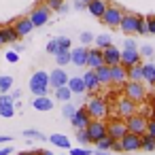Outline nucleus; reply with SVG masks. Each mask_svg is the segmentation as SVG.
I'll return each instance as SVG.
<instances>
[{
	"instance_id": "56",
	"label": "nucleus",
	"mask_w": 155,
	"mask_h": 155,
	"mask_svg": "<svg viewBox=\"0 0 155 155\" xmlns=\"http://www.w3.org/2000/svg\"><path fill=\"white\" fill-rule=\"evenodd\" d=\"M41 155H53L51 151H41Z\"/></svg>"
},
{
	"instance_id": "40",
	"label": "nucleus",
	"mask_w": 155,
	"mask_h": 155,
	"mask_svg": "<svg viewBox=\"0 0 155 155\" xmlns=\"http://www.w3.org/2000/svg\"><path fill=\"white\" fill-rule=\"evenodd\" d=\"M60 49H70V38L58 36V51H60Z\"/></svg>"
},
{
	"instance_id": "50",
	"label": "nucleus",
	"mask_w": 155,
	"mask_h": 155,
	"mask_svg": "<svg viewBox=\"0 0 155 155\" xmlns=\"http://www.w3.org/2000/svg\"><path fill=\"white\" fill-rule=\"evenodd\" d=\"M123 49H136L134 38H125V41H123Z\"/></svg>"
},
{
	"instance_id": "6",
	"label": "nucleus",
	"mask_w": 155,
	"mask_h": 155,
	"mask_svg": "<svg viewBox=\"0 0 155 155\" xmlns=\"http://www.w3.org/2000/svg\"><path fill=\"white\" fill-rule=\"evenodd\" d=\"M125 125H127V132H132V134H138V136L147 134V117L144 115H138V113L130 115L125 119Z\"/></svg>"
},
{
	"instance_id": "36",
	"label": "nucleus",
	"mask_w": 155,
	"mask_h": 155,
	"mask_svg": "<svg viewBox=\"0 0 155 155\" xmlns=\"http://www.w3.org/2000/svg\"><path fill=\"white\" fill-rule=\"evenodd\" d=\"M136 34H149V28H147V17H140L136 19Z\"/></svg>"
},
{
	"instance_id": "2",
	"label": "nucleus",
	"mask_w": 155,
	"mask_h": 155,
	"mask_svg": "<svg viewBox=\"0 0 155 155\" xmlns=\"http://www.w3.org/2000/svg\"><path fill=\"white\" fill-rule=\"evenodd\" d=\"M87 136H89V142H98V140H102L104 136H108V127H106V121L104 119H91L89 123H87Z\"/></svg>"
},
{
	"instance_id": "22",
	"label": "nucleus",
	"mask_w": 155,
	"mask_h": 155,
	"mask_svg": "<svg viewBox=\"0 0 155 155\" xmlns=\"http://www.w3.org/2000/svg\"><path fill=\"white\" fill-rule=\"evenodd\" d=\"M83 83H85V89L87 91H98L102 87L100 81H98V77H96V70H91V68L83 74Z\"/></svg>"
},
{
	"instance_id": "13",
	"label": "nucleus",
	"mask_w": 155,
	"mask_h": 155,
	"mask_svg": "<svg viewBox=\"0 0 155 155\" xmlns=\"http://www.w3.org/2000/svg\"><path fill=\"white\" fill-rule=\"evenodd\" d=\"M136 19H138V15H134V13H123L119 28H121V32H123L125 36L136 34Z\"/></svg>"
},
{
	"instance_id": "43",
	"label": "nucleus",
	"mask_w": 155,
	"mask_h": 155,
	"mask_svg": "<svg viewBox=\"0 0 155 155\" xmlns=\"http://www.w3.org/2000/svg\"><path fill=\"white\" fill-rule=\"evenodd\" d=\"M47 53H51V55L58 53V38H53V41L47 43Z\"/></svg>"
},
{
	"instance_id": "39",
	"label": "nucleus",
	"mask_w": 155,
	"mask_h": 155,
	"mask_svg": "<svg viewBox=\"0 0 155 155\" xmlns=\"http://www.w3.org/2000/svg\"><path fill=\"white\" fill-rule=\"evenodd\" d=\"M45 5H47L51 11H58V13H60L62 5H64V0H45Z\"/></svg>"
},
{
	"instance_id": "54",
	"label": "nucleus",
	"mask_w": 155,
	"mask_h": 155,
	"mask_svg": "<svg viewBox=\"0 0 155 155\" xmlns=\"http://www.w3.org/2000/svg\"><path fill=\"white\" fill-rule=\"evenodd\" d=\"M17 155H41V151H24V153H17Z\"/></svg>"
},
{
	"instance_id": "9",
	"label": "nucleus",
	"mask_w": 155,
	"mask_h": 155,
	"mask_svg": "<svg viewBox=\"0 0 155 155\" xmlns=\"http://www.w3.org/2000/svg\"><path fill=\"white\" fill-rule=\"evenodd\" d=\"M15 115V100L9 94H0V117L11 119Z\"/></svg>"
},
{
	"instance_id": "23",
	"label": "nucleus",
	"mask_w": 155,
	"mask_h": 155,
	"mask_svg": "<svg viewBox=\"0 0 155 155\" xmlns=\"http://www.w3.org/2000/svg\"><path fill=\"white\" fill-rule=\"evenodd\" d=\"M32 106H34L36 110H41V113H47V110L53 108V100H51L49 96H36L34 102H32Z\"/></svg>"
},
{
	"instance_id": "12",
	"label": "nucleus",
	"mask_w": 155,
	"mask_h": 155,
	"mask_svg": "<svg viewBox=\"0 0 155 155\" xmlns=\"http://www.w3.org/2000/svg\"><path fill=\"white\" fill-rule=\"evenodd\" d=\"M68 79H70L68 72L60 66V68H55V70L49 72V87H53V89H55V87H62V85L68 83Z\"/></svg>"
},
{
	"instance_id": "14",
	"label": "nucleus",
	"mask_w": 155,
	"mask_h": 155,
	"mask_svg": "<svg viewBox=\"0 0 155 155\" xmlns=\"http://www.w3.org/2000/svg\"><path fill=\"white\" fill-rule=\"evenodd\" d=\"M140 142H142V136L132 134V132H125V136L121 138L123 151H138V149H140Z\"/></svg>"
},
{
	"instance_id": "53",
	"label": "nucleus",
	"mask_w": 155,
	"mask_h": 155,
	"mask_svg": "<svg viewBox=\"0 0 155 155\" xmlns=\"http://www.w3.org/2000/svg\"><path fill=\"white\" fill-rule=\"evenodd\" d=\"M9 140H13L11 136H0V144H9Z\"/></svg>"
},
{
	"instance_id": "15",
	"label": "nucleus",
	"mask_w": 155,
	"mask_h": 155,
	"mask_svg": "<svg viewBox=\"0 0 155 155\" xmlns=\"http://www.w3.org/2000/svg\"><path fill=\"white\" fill-rule=\"evenodd\" d=\"M102 58H104V64L106 66H115V64L121 62V51L115 45H108L106 49H102Z\"/></svg>"
},
{
	"instance_id": "47",
	"label": "nucleus",
	"mask_w": 155,
	"mask_h": 155,
	"mask_svg": "<svg viewBox=\"0 0 155 155\" xmlns=\"http://www.w3.org/2000/svg\"><path fill=\"white\" fill-rule=\"evenodd\" d=\"M91 41H94L91 32H83V34H81V43H83V45H89Z\"/></svg>"
},
{
	"instance_id": "58",
	"label": "nucleus",
	"mask_w": 155,
	"mask_h": 155,
	"mask_svg": "<svg viewBox=\"0 0 155 155\" xmlns=\"http://www.w3.org/2000/svg\"><path fill=\"white\" fill-rule=\"evenodd\" d=\"M83 2H85V5H87V2H89V0H83Z\"/></svg>"
},
{
	"instance_id": "57",
	"label": "nucleus",
	"mask_w": 155,
	"mask_h": 155,
	"mask_svg": "<svg viewBox=\"0 0 155 155\" xmlns=\"http://www.w3.org/2000/svg\"><path fill=\"white\" fill-rule=\"evenodd\" d=\"M2 45H5V43H2V36H0V47H2Z\"/></svg>"
},
{
	"instance_id": "31",
	"label": "nucleus",
	"mask_w": 155,
	"mask_h": 155,
	"mask_svg": "<svg viewBox=\"0 0 155 155\" xmlns=\"http://www.w3.org/2000/svg\"><path fill=\"white\" fill-rule=\"evenodd\" d=\"M55 62H58V66H66V64H70V49H60L58 53H55Z\"/></svg>"
},
{
	"instance_id": "33",
	"label": "nucleus",
	"mask_w": 155,
	"mask_h": 155,
	"mask_svg": "<svg viewBox=\"0 0 155 155\" xmlns=\"http://www.w3.org/2000/svg\"><path fill=\"white\" fill-rule=\"evenodd\" d=\"M142 151H155V138L151 134H142V142H140Z\"/></svg>"
},
{
	"instance_id": "18",
	"label": "nucleus",
	"mask_w": 155,
	"mask_h": 155,
	"mask_svg": "<svg viewBox=\"0 0 155 155\" xmlns=\"http://www.w3.org/2000/svg\"><path fill=\"white\" fill-rule=\"evenodd\" d=\"M104 64V58H102V49H87V68H91V70H96L98 66H102Z\"/></svg>"
},
{
	"instance_id": "25",
	"label": "nucleus",
	"mask_w": 155,
	"mask_h": 155,
	"mask_svg": "<svg viewBox=\"0 0 155 155\" xmlns=\"http://www.w3.org/2000/svg\"><path fill=\"white\" fill-rule=\"evenodd\" d=\"M66 85H68V89H70L72 94H83V91H87V89H85V83H83V77H70Z\"/></svg>"
},
{
	"instance_id": "32",
	"label": "nucleus",
	"mask_w": 155,
	"mask_h": 155,
	"mask_svg": "<svg viewBox=\"0 0 155 155\" xmlns=\"http://www.w3.org/2000/svg\"><path fill=\"white\" fill-rule=\"evenodd\" d=\"M94 41H96V47H98V49H106L108 45H113V36H110V34H100V36H96Z\"/></svg>"
},
{
	"instance_id": "11",
	"label": "nucleus",
	"mask_w": 155,
	"mask_h": 155,
	"mask_svg": "<svg viewBox=\"0 0 155 155\" xmlns=\"http://www.w3.org/2000/svg\"><path fill=\"white\" fill-rule=\"evenodd\" d=\"M106 127H108V136L110 138H115V140H121L123 136H125V132H127V125H125V119H115V121H110V123H106Z\"/></svg>"
},
{
	"instance_id": "60",
	"label": "nucleus",
	"mask_w": 155,
	"mask_h": 155,
	"mask_svg": "<svg viewBox=\"0 0 155 155\" xmlns=\"http://www.w3.org/2000/svg\"><path fill=\"white\" fill-rule=\"evenodd\" d=\"M153 117H155V115H153Z\"/></svg>"
},
{
	"instance_id": "24",
	"label": "nucleus",
	"mask_w": 155,
	"mask_h": 155,
	"mask_svg": "<svg viewBox=\"0 0 155 155\" xmlns=\"http://www.w3.org/2000/svg\"><path fill=\"white\" fill-rule=\"evenodd\" d=\"M96 77H98V81H100L102 87L104 85H110V66H106V64L98 66L96 68Z\"/></svg>"
},
{
	"instance_id": "3",
	"label": "nucleus",
	"mask_w": 155,
	"mask_h": 155,
	"mask_svg": "<svg viewBox=\"0 0 155 155\" xmlns=\"http://www.w3.org/2000/svg\"><path fill=\"white\" fill-rule=\"evenodd\" d=\"M121 17H123V11H121L119 7H115V5H108L106 11H104V15L100 17V21H102L104 26H108V28H119Z\"/></svg>"
},
{
	"instance_id": "42",
	"label": "nucleus",
	"mask_w": 155,
	"mask_h": 155,
	"mask_svg": "<svg viewBox=\"0 0 155 155\" xmlns=\"http://www.w3.org/2000/svg\"><path fill=\"white\" fill-rule=\"evenodd\" d=\"M68 151H70V155H91V151H89V149H85V147H77V149H72V147H70Z\"/></svg>"
},
{
	"instance_id": "35",
	"label": "nucleus",
	"mask_w": 155,
	"mask_h": 155,
	"mask_svg": "<svg viewBox=\"0 0 155 155\" xmlns=\"http://www.w3.org/2000/svg\"><path fill=\"white\" fill-rule=\"evenodd\" d=\"M113 140H115V138H110V136H104L102 140H98V142H96V149H100V151H110V147H113Z\"/></svg>"
},
{
	"instance_id": "45",
	"label": "nucleus",
	"mask_w": 155,
	"mask_h": 155,
	"mask_svg": "<svg viewBox=\"0 0 155 155\" xmlns=\"http://www.w3.org/2000/svg\"><path fill=\"white\" fill-rule=\"evenodd\" d=\"M153 53H155V51H153V47H151V45H144V47L140 49V55H142V58H151Z\"/></svg>"
},
{
	"instance_id": "16",
	"label": "nucleus",
	"mask_w": 155,
	"mask_h": 155,
	"mask_svg": "<svg viewBox=\"0 0 155 155\" xmlns=\"http://www.w3.org/2000/svg\"><path fill=\"white\" fill-rule=\"evenodd\" d=\"M89 121H91V117H89L87 108H77V110H74V115L70 117V123H72L77 130L87 127V123H89Z\"/></svg>"
},
{
	"instance_id": "48",
	"label": "nucleus",
	"mask_w": 155,
	"mask_h": 155,
	"mask_svg": "<svg viewBox=\"0 0 155 155\" xmlns=\"http://www.w3.org/2000/svg\"><path fill=\"white\" fill-rule=\"evenodd\" d=\"M17 60H19V55H17V51H15V49L7 53V62H11V64H15Z\"/></svg>"
},
{
	"instance_id": "5",
	"label": "nucleus",
	"mask_w": 155,
	"mask_h": 155,
	"mask_svg": "<svg viewBox=\"0 0 155 155\" xmlns=\"http://www.w3.org/2000/svg\"><path fill=\"white\" fill-rule=\"evenodd\" d=\"M85 108H87V113H89L91 119H104L108 115V106H106V102L102 98H89V102H87Z\"/></svg>"
},
{
	"instance_id": "8",
	"label": "nucleus",
	"mask_w": 155,
	"mask_h": 155,
	"mask_svg": "<svg viewBox=\"0 0 155 155\" xmlns=\"http://www.w3.org/2000/svg\"><path fill=\"white\" fill-rule=\"evenodd\" d=\"M117 115L121 117V119H127L130 115H134L136 113V102L134 100H130L127 96H121L119 100H117Z\"/></svg>"
},
{
	"instance_id": "49",
	"label": "nucleus",
	"mask_w": 155,
	"mask_h": 155,
	"mask_svg": "<svg viewBox=\"0 0 155 155\" xmlns=\"http://www.w3.org/2000/svg\"><path fill=\"white\" fill-rule=\"evenodd\" d=\"M110 151H115V153H123V147H121V140H113V147H110Z\"/></svg>"
},
{
	"instance_id": "59",
	"label": "nucleus",
	"mask_w": 155,
	"mask_h": 155,
	"mask_svg": "<svg viewBox=\"0 0 155 155\" xmlns=\"http://www.w3.org/2000/svg\"><path fill=\"white\" fill-rule=\"evenodd\" d=\"M62 155H66V153H62Z\"/></svg>"
},
{
	"instance_id": "10",
	"label": "nucleus",
	"mask_w": 155,
	"mask_h": 155,
	"mask_svg": "<svg viewBox=\"0 0 155 155\" xmlns=\"http://www.w3.org/2000/svg\"><path fill=\"white\" fill-rule=\"evenodd\" d=\"M125 81H127V68H125L123 64H115V66H110V85H119V87H123Z\"/></svg>"
},
{
	"instance_id": "29",
	"label": "nucleus",
	"mask_w": 155,
	"mask_h": 155,
	"mask_svg": "<svg viewBox=\"0 0 155 155\" xmlns=\"http://www.w3.org/2000/svg\"><path fill=\"white\" fill-rule=\"evenodd\" d=\"M70 98H72V91L68 89V85L55 87V100H60V102H70Z\"/></svg>"
},
{
	"instance_id": "51",
	"label": "nucleus",
	"mask_w": 155,
	"mask_h": 155,
	"mask_svg": "<svg viewBox=\"0 0 155 155\" xmlns=\"http://www.w3.org/2000/svg\"><path fill=\"white\" fill-rule=\"evenodd\" d=\"M13 153V149L9 147V144H5V147H0V155H11Z\"/></svg>"
},
{
	"instance_id": "7",
	"label": "nucleus",
	"mask_w": 155,
	"mask_h": 155,
	"mask_svg": "<svg viewBox=\"0 0 155 155\" xmlns=\"http://www.w3.org/2000/svg\"><path fill=\"white\" fill-rule=\"evenodd\" d=\"M49 17H51V9H49L47 5H38V7L32 9V13H30V21L34 24V28L45 26V24L49 21Z\"/></svg>"
},
{
	"instance_id": "46",
	"label": "nucleus",
	"mask_w": 155,
	"mask_h": 155,
	"mask_svg": "<svg viewBox=\"0 0 155 155\" xmlns=\"http://www.w3.org/2000/svg\"><path fill=\"white\" fill-rule=\"evenodd\" d=\"M147 28H149V34H155V15L147 17Z\"/></svg>"
},
{
	"instance_id": "55",
	"label": "nucleus",
	"mask_w": 155,
	"mask_h": 155,
	"mask_svg": "<svg viewBox=\"0 0 155 155\" xmlns=\"http://www.w3.org/2000/svg\"><path fill=\"white\" fill-rule=\"evenodd\" d=\"M11 96H13V100H19V96H21V91H19V89H15V91H13Z\"/></svg>"
},
{
	"instance_id": "38",
	"label": "nucleus",
	"mask_w": 155,
	"mask_h": 155,
	"mask_svg": "<svg viewBox=\"0 0 155 155\" xmlns=\"http://www.w3.org/2000/svg\"><path fill=\"white\" fill-rule=\"evenodd\" d=\"M77 140H79L81 144H89V136H87V130H85V127L77 130Z\"/></svg>"
},
{
	"instance_id": "28",
	"label": "nucleus",
	"mask_w": 155,
	"mask_h": 155,
	"mask_svg": "<svg viewBox=\"0 0 155 155\" xmlns=\"http://www.w3.org/2000/svg\"><path fill=\"white\" fill-rule=\"evenodd\" d=\"M0 36H2V43H15V41L19 38L13 26H5V28H0Z\"/></svg>"
},
{
	"instance_id": "17",
	"label": "nucleus",
	"mask_w": 155,
	"mask_h": 155,
	"mask_svg": "<svg viewBox=\"0 0 155 155\" xmlns=\"http://www.w3.org/2000/svg\"><path fill=\"white\" fill-rule=\"evenodd\" d=\"M119 64H123L125 68H130V66H134V64H140V51H138V49H123Z\"/></svg>"
},
{
	"instance_id": "52",
	"label": "nucleus",
	"mask_w": 155,
	"mask_h": 155,
	"mask_svg": "<svg viewBox=\"0 0 155 155\" xmlns=\"http://www.w3.org/2000/svg\"><path fill=\"white\" fill-rule=\"evenodd\" d=\"M74 9H77V11H83V9H87V5L83 2V0H77V2H74Z\"/></svg>"
},
{
	"instance_id": "37",
	"label": "nucleus",
	"mask_w": 155,
	"mask_h": 155,
	"mask_svg": "<svg viewBox=\"0 0 155 155\" xmlns=\"http://www.w3.org/2000/svg\"><path fill=\"white\" fill-rule=\"evenodd\" d=\"M24 136H26V138H36V140H45V134H43V132H38V130H26V132H24Z\"/></svg>"
},
{
	"instance_id": "41",
	"label": "nucleus",
	"mask_w": 155,
	"mask_h": 155,
	"mask_svg": "<svg viewBox=\"0 0 155 155\" xmlns=\"http://www.w3.org/2000/svg\"><path fill=\"white\" fill-rule=\"evenodd\" d=\"M74 110H77V108H74V106H72L70 102H64V108H62V113H64V117H68V119H70V117L74 115Z\"/></svg>"
},
{
	"instance_id": "27",
	"label": "nucleus",
	"mask_w": 155,
	"mask_h": 155,
	"mask_svg": "<svg viewBox=\"0 0 155 155\" xmlns=\"http://www.w3.org/2000/svg\"><path fill=\"white\" fill-rule=\"evenodd\" d=\"M142 81L155 87V64H142Z\"/></svg>"
},
{
	"instance_id": "20",
	"label": "nucleus",
	"mask_w": 155,
	"mask_h": 155,
	"mask_svg": "<svg viewBox=\"0 0 155 155\" xmlns=\"http://www.w3.org/2000/svg\"><path fill=\"white\" fill-rule=\"evenodd\" d=\"M15 32H17V36L21 38V36H28L32 30H34V24L30 21V17H21V19H17L15 21Z\"/></svg>"
},
{
	"instance_id": "34",
	"label": "nucleus",
	"mask_w": 155,
	"mask_h": 155,
	"mask_svg": "<svg viewBox=\"0 0 155 155\" xmlns=\"http://www.w3.org/2000/svg\"><path fill=\"white\" fill-rule=\"evenodd\" d=\"M11 87H13V79L7 77V74H2V77H0V94H7Z\"/></svg>"
},
{
	"instance_id": "26",
	"label": "nucleus",
	"mask_w": 155,
	"mask_h": 155,
	"mask_svg": "<svg viewBox=\"0 0 155 155\" xmlns=\"http://www.w3.org/2000/svg\"><path fill=\"white\" fill-rule=\"evenodd\" d=\"M49 142L51 144H55V147H60V149H70V138L66 136V134H51L49 136Z\"/></svg>"
},
{
	"instance_id": "21",
	"label": "nucleus",
	"mask_w": 155,
	"mask_h": 155,
	"mask_svg": "<svg viewBox=\"0 0 155 155\" xmlns=\"http://www.w3.org/2000/svg\"><path fill=\"white\" fill-rule=\"evenodd\" d=\"M70 64H74V66H85V64H87V49H85V47L70 49Z\"/></svg>"
},
{
	"instance_id": "44",
	"label": "nucleus",
	"mask_w": 155,
	"mask_h": 155,
	"mask_svg": "<svg viewBox=\"0 0 155 155\" xmlns=\"http://www.w3.org/2000/svg\"><path fill=\"white\" fill-rule=\"evenodd\" d=\"M147 134H151V136L155 138V117L147 119Z\"/></svg>"
},
{
	"instance_id": "19",
	"label": "nucleus",
	"mask_w": 155,
	"mask_h": 155,
	"mask_svg": "<svg viewBox=\"0 0 155 155\" xmlns=\"http://www.w3.org/2000/svg\"><path fill=\"white\" fill-rule=\"evenodd\" d=\"M106 7H108V0H89V2H87V11H89L94 17H98V19L104 15Z\"/></svg>"
},
{
	"instance_id": "30",
	"label": "nucleus",
	"mask_w": 155,
	"mask_h": 155,
	"mask_svg": "<svg viewBox=\"0 0 155 155\" xmlns=\"http://www.w3.org/2000/svg\"><path fill=\"white\" fill-rule=\"evenodd\" d=\"M127 81H142V66L134 64L127 68Z\"/></svg>"
},
{
	"instance_id": "4",
	"label": "nucleus",
	"mask_w": 155,
	"mask_h": 155,
	"mask_svg": "<svg viewBox=\"0 0 155 155\" xmlns=\"http://www.w3.org/2000/svg\"><path fill=\"white\" fill-rule=\"evenodd\" d=\"M123 87H125V96H127L130 100H134L136 104L147 98V89L142 87V81H125Z\"/></svg>"
},
{
	"instance_id": "1",
	"label": "nucleus",
	"mask_w": 155,
	"mask_h": 155,
	"mask_svg": "<svg viewBox=\"0 0 155 155\" xmlns=\"http://www.w3.org/2000/svg\"><path fill=\"white\" fill-rule=\"evenodd\" d=\"M30 91L34 96H47V91H49V72L36 70L30 77Z\"/></svg>"
}]
</instances>
